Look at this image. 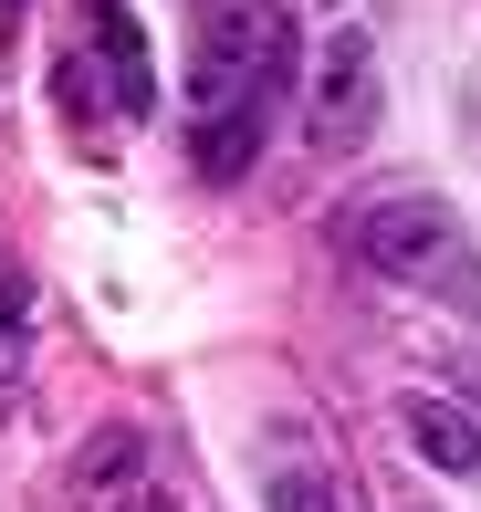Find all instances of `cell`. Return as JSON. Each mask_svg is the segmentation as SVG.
Listing matches in <instances>:
<instances>
[{
    "instance_id": "5",
    "label": "cell",
    "mask_w": 481,
    "mask_h": 512,
    "mask_svg": "<svg viewBox=\"0 0 481 512\" xmlns=\"http://www.w3.org/2000/svg\"><path fill=\"white\" fill-rule=\"evenodd\" d=\"M398 429H408V450H419L429 471H450V481H481V408H461V398H429V387H408V398H398Z\"/></svg>"
},
{
    "instance_id": "2",
    "label": "cell",
    "mask_w": 481,
    "mask_h": 512,
    "mask_svg": "<svg viewBox=\"0 0 481 512\" xmlns=\"http://www.w3.org/2000/svg\"><path fill=\"white\" fill-rule=\"evenodd\" d=\"M335 251L346 262H366L377 283H440L450 262H461V220H450V199H429V189H377V199H346L335 209Z\"/></svg>"
},
{
    "instance_id": "7",
    "label": "cell",
    "mask_w": 481,
    "mask_h": 512,
    "mask_svg": "<svg viewBox=\"0 0 481 512\" xmlns=\"http://www.w3.org/2000/svg\"><path fill=\"white\" fill-rule=\"evenodd\" d=\"M136 471H147V439L136 429H105L95 450H84V481H95V492H116V481H136Z\"/></svg>"
},
{
    "instance_id": "10",
    "label": "cell",
    "mask_w": 481,
    "mask_h": 512,
    "mask_svg": "<svg viewBox=\"0 0 481 512\" xmlns=\"http://www.w3.org/2000/svg\"><path fill=\"white\" fill-rule=\"evenodd\" d=\"M11 314H21V304H11V293H0V356H11Z\"/></svg>"
},
{
    "instance_id": "9",
    "label": "cell",
    "mask_w": 481,
    "mask_h": 512,
    "mask_svg": "<svg viewBox=\"0 0 481 512\" xmlns=\"http://www.w3.org/2000/svg\"><path fill=\"white\" fill-rule=\"evenodd\" d=\"M126 512H178V502H168V492H136V502H126Z\"/></svg>"
},
{
    "instance_id": "6",
    "label": "cell",
    "mask_w": 481,
    "mask_h": 512,
    "mask_svg": "<svg viewBox=\"0 0 481 512\" xmlns=\"http://www.w3.org/2000/svg\"><path fill=\"white\" fill-rule=\"evenodd\" d=\"M272 115H283V95L231 105V115H199V136H189V168L210 178V189H241V178L262 168V147H272Z\"/></svg>"
},
{
    "instance_id": "1",
    "label": "cell",
    "mask_w": 481,
    "mask_h": 512,
    "mask_svg": "<svg viewBox=\"0 0 481 512\" xmlns=\"http://www.w3.org/2000/svg\"><path fill=\"white\" fill-rule=\"evenodd\" d=\"M283 74H293V32L272 0H210L199 11V42H189V105L199 115L283 95Z\"/></svg>"
},
{
    "instance_id": "4",
    "label": "cell",
    "mask_w": 481,
    "mask_h": 512,
    "mask_svg": "<svg viewBox=\"0 0 481 512\" xmlns=\"http://www.w3.org/2000/svg\"><path fill=\"white\" fill-rule=\"evenodd\" d=\"M366 126H377V42L335 32L314 53V84H304V147L346 157V147H366Z\"/></svg>"
},
{
    "instance_id": "3",
    "label": "cell",
    "mask_w": 481,
    "mask_h": 512,
    "mask_svg": "<svg viewBox=\"0 0 481 512\" xmlns=\"http://www.w3.org/2000/svg\"><path fill=\"white\" fill-rule=\"evenodd\" d=\"M53 95L74 126H136L147 115V42H136V21L116 11V0H84V42L53 63Z\"/></svg>"
},
{
    "instance_id": "11",
    "label": "cell",
    "mask_w": 481,
    "mask_h": 512,
    "mask_svg": "<svg viewBox=\"0 0 481 512\" xmlns=\"http://www.w3.org/2000/svg\"><path fill=\"white\" fill-rule=\"evenodd\" d=\"M0 21H11V0H0Z\"/></svg>"
},
{
    "instance_id": "8",
    "label": "cell",
    "mask_w": 481,
    "mask_h": 512,
    "mask_svg": "<svg viewBox=\"0 0 481 512\" xmlns=\"http://www.w3.org/2000/svg\"><path fill=\"white\" fill-rule=\"evenodd\" d=\"M272 512H335V502H325L314 471H272Z\"/></svg>"
}]
</instances>
